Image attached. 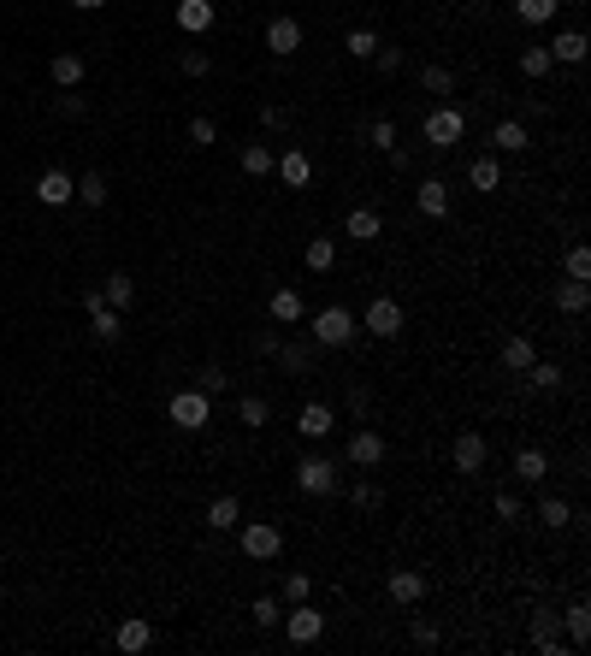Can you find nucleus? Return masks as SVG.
<instances>
[{
    "mask_svg": "<svg viewBox=\"0 0 591 656\" xmlns=\"http://www.w3.org/2000/svg\"><path fill=\"white\" fill-rule=\"evenodd\" d=\"M343 54L349 59H373V54H379V36H373V30H349L343 36Z\"/></svg>",
    "mask_w": 591,
    "mask_h": 656,
    "instance_id": "obj_41",
    "label": "nucleus"
},
{
    "mask_svg": "<svg viewBox=\"0 0 591 656\" xmlns=\"http://www.w3.org/2000/svg\"><path fill=\"white\" fill-rule=\"evenodd\" d=\"M301 260H308V272H332L337 267V243L332 237H313V243L301 249Z\"/></svg>",
    "mask_w": 591,
    "mask_h": 656,
    "instance_id": "obj_34",
    "label": "nucleus"
},
{
    "mask_svg": "<svg viewBox=\"0 0 591 656\" xmlns=\"http://www.w3.org/2000/svg\"><path fill=\"white\" fill-rule=\"evenodd\" d=\"M468 189H480V196L502 189V166H497V154H480V160L468 166Z\"/></svg>",
    "mask_w": 591,
    "mask_h": 656,
    "instance_id": "obj_28",
    "label": "nucleus"
},
{
    "mask_svg": "<svg viewBox=\"0 0 591 656\" xmlns=\"http://www.w3.org/2000/svg\"><path fill=\"white\" fill-rule=\"evenodd\" d=\"M385 231V219L373 207H349V219H343V237H355V243H373V237Z\"/></svg>",
    "mask_w": 591,
    "mask_h": 656,
    "instance_id": "obj_27",
    "label": "nucleus"
},
{
    "mask_svg": "<svg viewBox=\"0 0 591 656\" xmlns=\"http://www.w3.org/2000/svg\"><path fill=\"white\" fill-rule=\"evenodd\" d=\"M385 461V438L373 432V426H361L355 438H349V468H361V473H373Z\"/></svg>",
    "mask_w": 591,
    "mask_h": 656,
    "instance_id": "obj_11",
    "label": "nucleus"
},
{
    "mask_svg": "<svg viewBox=\"0 0 591 656\" xmlns=\"http://www.w3.org/2000/svg\"><path fill=\"white\" fill-rule=\"evenodd\" d=\"M112 645H119L124 656H142L148 645H154V627H148V615H124L119 633H112Z\"/></svg>",
    "mask_w": 591,
    "mask_h": 656,
    "instance_id": "obj_12",
    "label": "nucleus"
},
{
    "mask_svg": "<svg viewBox=\"0 0 591 656\" xmlns=\"http://www.w3.org/2000/svg\"><path fill=\"white\" fill-rule=\"evenodd\" d=\"M178 30L184 36L213 30V0H178Z\"/></svg>",
    "mask_w": 591,
    "mask_h": 656,
    "instance_id": "obj_24",
    "label": "nucleus"
},
{
    "mask_svg": "<svg viewBox=\"0 0 591 656\" xmlns=\"http://www.w3.org/2000/svg\"><path fill=\"white\" fill-rule=\"evenodd\" d=\"M308 337H313V349H349L361 337V325H355V313H349V308H337V302H332V308L313 313V332Z\"/></svg>",
    "mask_w": 591,
    "mask_h": 656,
    "instance_id": "obj_1",
    "label": "nucleus"
},
{
    "mask_svg": "<svg viewBox=\"0 0 591 656\" xmlns=\"http://www.w3.org/2000/svg\"><path fill=\"white\" fill-rule=\"evenodd\" d=\"M54 107H59V119H83V112H90V95H78V90H66V95H59V101H54Z\"/></svg>",
    "mask_w": 591,
    "mask_h": 656,
    "instance_id": "obj_49",
    "label": "nucleus"
},
{
    "mask_svg": "<svg viewBox=\"0 0 591 656\" xmlns=\"http://www.w3.org/2000/svg\"><path fill=\"white\" fill-rule=\"evenodd\" d=\"M420 136H426V148H438V154H444V148H456L461 136H468V112H461V107H449V101H438V107L426 112Z\"/></svg>",
    "mask_w": 591,
    "mask_h": 656,
    "instance_id": "obj_3",
    "label": "nucleus"
},
{
    "mask_svg": "<svg viewBox=\"0 0 591 656\" xmlns=\"http://www.w3.org/2000/svg\"><path fill=\"white\" fill-rule=\"evenodd\" d=\"M178 71H184V78H207V71H213V54H207V48H184V54H178Z\"/></svg>",
    "mask_w": 591,
    "mask_h": 656,
    "instance_id": "obj_42",
    "label": "nucleus"
},
{
    "mask_svg": "<svg viewBox=\"0 0 591 656\" xmlns=\"http://www.w3.org/2000/svg\"><path fill=\"white\" fill-rule=\"evenodd\" d=\"M267 48H272L279 59H290L296 48H301V18H290V12H279V18L267 24Z\"/></svg>",
    "mask_w": 591,
    "mask_h": 656,
    "instance_id": "obj_14",
    "label": "nucleus"
},
{
    "mask_svg": "<svg viewBox=\"0 0 591 656\" xmlns=\"http://www.w3.org/2000/svg\"><path fill=\"white\" fill-rule=\"evenodd\" d=\"M47 78H54L59 90H78L83 83V54H54L47 59Z\"/></svg>",
    "mask_w": 591,
    "mask_h": 656,
    "instance_id": "obj_29",
    "label": "nucleus"
},
{
    "mask_svg": "<svg viewBox=\"0 0 591 656\" xmlns=\"http://www.w3.org/2000/svg\"><path fill=\"white\" fill-rule=\"evenodd\" d=\"M260 124H267V131H290V112L284 107H260Z\"/></svg>",
    "mask_w": 591,
    "mask_h": 656,
    "instance_id": "obj_55",
    "label": "nucleus"
},
{
    "mask_svg": "<svg viewBox=\"0 0 591 656\" xmlns=\"http://www.w3.org/2000/svg\"><path fill=\"white\" fill-rule=\"evenodd\" d=\"M526 143H533V136H526L521 119H497V124H491V148H497V154H521Z\"/></svg>",
    "mask_w": 591,
    "mask_h": 656,
    "instance_id": "obj_22",
    "label": "nucleus"
},
{
    "mask_svg": "<svg viewBox=\"0 0 591 656\" xmlns=\"http://www.w3.org/2000/svg\"><path fill=\"white\" fill-rule=\"evenodd\" d=\"M195 390H207V397H213V390H225V373L219 367H207V373H201V385Z\"/></svg>",
    "mask_w": 591,
    "mask_h": 656,
    "instance_id": "obj_56",
    "label": "nucleus"
},
{
    "mask_svg": "<svg viewBox=\"0 0 591 656\" xmlns=\"http://www.w3.org/2000/svg\"><path fill=\"white\" fill-rule=\"evenodd\" d=\"M533 361H538L533 337H521V332H514L509 344H502V367H509V373H526V367H533Z\"/></svg>",
    "mask_w": 591,
    "mask_h": 656,
    "instance_id": "obj_31",
    "label": "nucleus"
},
{
    "mask_svg": "<svg viewBox=\"0 0 591 656\" xmlns=\"http://www.w3.org/2000/svg\"><path fill=\"white\" fill-rule=\"evenodd\" d=\"M296 432L308 438V444H325V438L337 432V408L332 402H308V408L296 414Z\"/></svg>",
    "mask_w": 591,
    "mask_h": 656,
    "instance_id": "obj_9",
    "label": "nucleus"
},
{
    "mask_svg": "<svg viewBox=\"0 0 591 656\" xmlns=\"http://www.w3.org/2000/svg\"><path fill=\"white\" fill-rule=\"evenodd\" d=\"M562 0H514V12H521V24H550L556 18Z\"/></svg>",
    "mask_w": 591,
    "mask_h": 656,
    "instance_id": "obj_40",
    "label": "nucleus"
},
{
    "mask_svg": "<svg viewBox=\"0 0 591 656\" xmlns=\"http://www.w3.org/2000/svg\"><path fill=\"white\" fill-rule=\"evenodd\" d=\"M556 308H562V313H586V308H591V290H586L580 279H562V284H556Z\"/></svg>",
    "mask_w": 591,
    "mask_h": 656,
    "instance_id": "obj_32",
    "label": "nucleus"
},
{
    "mask_svg": "<svg viewBox=\"0 0 591 656\" xmlns=\"http://www.w3.org/2000/svg\"><path fill=\"white\" fill-rule=\"evenodd\" d=\"M71 6H83V12H95V6H107V0H71Z\"/></svg>",
    "mask_w": 591,
    "mask_h": 656,
    "instance_id": "obj_57",
    "label": "nucleus"
},
{
    "mask_svg": "<svg viewBox=\"0 0 591 656\" xmlns=\"http://www.w3.org/2000/svg\"><path fill=\"white\" fill-rule=\"evenodd\" d=\"M237 545L248 562H279L284 556V526L279 521H237Z\"/></svg>",
    "mask_w": 591,
    "mask_h": 656,
    "instance_id": "obj_2",
    "label": "nucleus"
},
{
    "mask_svg": "<svg viewBox=\"0 0 591 656\" xmlns=\"http://www.w3.org/2000/svg\"><path fill=\"white\" fill-rule=\"evenodd\" d=\"M373 66H379L385 78H396V71H402V48H385V42H379V54H373Z\"/></svg>",
    "mask_w": 591,
    "mask_h": 656,
    "instance_id": "obj_50",
    "label": "nucleus"
},
{
    "mask_svg": "<svg viewBox=\"0 0 591 656\" xmlns=\"http://www.w3.org/2000/svg\"><path fill=\"white\" fill-rule=\"evenodd\" d=\"M166 414H172V426H178V432H201V426L213 420V397H207V390H172Z\"/></svg>",
    "mask_w": 591,
    "mask_h": 656,
    "instance_id": "obj_5",
    "label": "nucleus"
},
{
    "mask_svg": "<svg viewBox=\"0 0 591 656\" xmlns=\"http://www.w3.org/2000/svg\"><path fill=\"white\" fill-rule=\"evenodd\" d=\"M449 461H456V473H485V461H491V444H485L480 432H461L456 444H449Z\"/></svg>",
    "mask_w": 591,
    "mask_h": 656,
    "instance_id": "obj_8",
    "label": "nucleus"
},
{
    "mask_svg": "<svg viewBox=\"0 0 591 656\" xmlns=\"http://www.w3.org/2000/svg\"><path fill=\"white\" fill-rule=\"evenodd\" d=\"M71 189H78V178H71V172L47 166L42 178H36V201H42V207H66V201H71Z\"/></svg>",
    "mask_w": 591,
    "mask_h": 656,
    "instance_id": "obj_13",
    "label": "nucleus"
},
{
    "mask_svg": "<svg viewBox=\"0 0 591 656\" xmlns=\"http://www.w3.org/2000/svg\"><path fill=\"white\" fill-rule=\"evenodd\" d=\"M521 71H526V78H550V71H556L550 48H544V42H526V48H521Z\"/></svg>",
    "mask_w": 591,
    "mask_h": 656,
    "instance_id": "obj_33",
    "label": "nucleus"
},
{
    "mask_svg": "<svg viewBox=\"0 0 591 656\" xmlns=\"http://www.w3.org/2000/svg\"><path fill=\"white\" fill-rule=\"evenodd\" d=\"M119 325H124L119 308H107V302H95V308H90V337H95V344H119Z\"/></svg>",
    "mask_w": 591,
    "mask_h": 656,
    "instance_id": "obj_23",
    "label": "nucleus"
},
{
    "mask_svg": "<svg viewBox=\"0 0 591 656\" xmlns=\"http://www.w3.org/2000/svg\"><path fill=\"white\" fill-rule=\"evenodd\" d=\"M562 272H568V279H580V284H586V279H591V249H586V243H574L568 255H562Z\"/></svg>",
    "mask_w": 591,
    "mask_h": 656,
    "instance_id": "obj_44",
    "label": "nucleus"
},
{
    "mask_svg": "<svg viewBox=\"0 0 591 656\" xmlns=\"http://www.w3.org/2000/svg\"><path fill=\"white\" fill-rule=\"evenodd\" d=\"M544 473H550V456L538 444L514 450V479H521V485H544Z\"/></svg>",
    "mask_w": 591,
    "mask_h": 656,
    "instance_id": "obj_18",
    "label": "nucleus"
},
{
    "mask_svg": "<svg viewBox=\"0 0 591 656\" xmlns=\"http://www.w3.org/2000/svg\"><path fill=\"white\" fill-rule=\"evenodd\" d=\"M184 136H190V148H213V143H219V124H213V119H190V131H184Z\"/></svg>",
    "mask_w": 591,
    "mask_h": 656,
    "instance_id": "obj_47",
    "label": "nucleus"
},
{
    "mask_svg": "<svg viewBox=\"0 0 591 656\" xmlns=\"http://www.w3.org/2000/svg\"><path fill=\"white\" fill-rule=\"evenodd\" d=\"M272 320L279 325H296V320H308V302H301V290H272Z\"/></svg>",
    "mask_w": 591,
    "mask_h": 656,
    "instance_id": "obj_26",
    "label": "nucleus"
},
{
    "mask_svg": "<svg viewBox=\"0 0 591 656\" xmlns=\"http://www.w3.org/2000/svg\"><path fill=\"white\" fill-rule=\"evenodd\" d=\"M284 639H290V645H320V633H325V615L320 609H313V603L308 598H301V603H290V609H284Z\"/></svg>",
    "mask_w": 591,
    "mask_h": 656,
    "instance_id": "obj_6",
    "label": "nucleus"
},
{
    "mask_svg": "<svg viewBox=\"0 0 591 656\" xmlns=\"http://www.w3.org/2000/svg\"><path fill=\"white\" fill-rule=\"evenodd\" d=\"M367 143L379 148V154H391V148H396V119H373L367 124Z\"/></svg>",
    "mask_w": 591,
    "mask_h": 656,
    "instance_id": "obj_46",
    "label": "nucleus"
},
{
    "mask_svg": "<svg viewBox=\"0 0 591 656\" xmlns=\"http://www.w3.org/2000/svg\"><path fill=\"white\" fill-rule=\"evenodd\" d=\"M402 320H408V313H402V302L396 296H373L367 302V313H361V332H367V337H396L402 332Z\"/></svg>",
    "mask_w": 591,
    "mask_h": 656,
    "instance_id": "obj_7",
    "label": "nucleus"
},
{
    "mask_svg": "<svg viewBox=\"0 0 591 656\" xmlns=\"http://www.w3.org/2000/svg\"><path fill=\"white\" fill-rule=\"evenodd\" d=\"M237 420H243V426H267L272 420V402L248 390V397H237Z\"/></svg>",
    "mask_w": 591,
    "mask_h": 656,
    "instance_id": "obj_38",
    "label": "nucleus"
},
{
    "mask_svg": "<svg viewBox=\"0 0 591 656\" xmlns=\"http://www.w3.org/2000/svg\"><path fill=\"white\" fill-rule=\"evenodd\" d=\"M385 586H391V598L402 603V609H414V603L426 598V574H420V567H391V579H385Z\"/></svg>",
    "mask_w": 591,
    "mask_h": 656,
    "instance_id": "obj_15",
    "label": "nucleus"
},
{
    "mask_svg": "<svg viewBox=\"0 0 591 656\" xmlns=\"http://www.w3.org/2000/svg\"><path fill=\"white\" fill-rule=\"evenodd\" d=\"M349 503H355L361 514H379L385 509V491L373 485V479H355V485H349Z\"/></svg>",
    "mask_w": 591,
    "mask_h": 656,
    "instance_id": "obj_39",
    "label": "nucleus"
},
{
    "mask_svg": "<svg viewBox=\"0 0 591 656\" xmlns=\"http://www.w3.org/2000/svg\"><path fill=\"white\" fill-rule=\"evenodd\" d=\"M279 361H284V373H296V378H301V373L313 367V349H308V344H290V349L279 344Z\"/></svg>",
    "mask_w": 591,
    "mask_h": 656,
    "instance_id": "obj_45",
    "label": "nucleus"
},
{
    "mask_svg": "<svg viewBox=\"0 0 591 656\" xmlns=\"http://www.w3.org/2000/svg\"><path fill=\"white\" fill-rule=\"evenodd\" d=\"M526 385H533L538 397H550V390H562V367L556 361H533V367H526Z\"/></svg>",
    "mask_w": 591,
    "mask_h": 656,
    "instance_id": "obj_37",
    "label": "nucleus"
},
{
    "mask_svg": "<svg viewBox=\"0 0 591 656\" xmlns=\"http://www.w3.org/2000/svg\"><path fill=\"white\" fill-rule=\"evenodd\" d=\"M237 166H243L248 178H272V166H279V154H272V143H243V154H237Z\"/></svg>",
    "mask_w": 591,
    "mask_h": 656,
    "instance_id": "obj_20",
    "label": "nucleus"
},
{
    "mask_svg": "<svg viewBox=\"0 0 591 656\" xmlns=\"http://www.w3.org/2000/svg\"><path fill=\"white\" fill-rule=\"evenodd\" d=\"M562 627H568V651H586L591 645V603H568Z\"/></svg>",
    "mask_w": 591,
    "mask_h": 656,
    "instance_id": "obj_19",
    "label": "nucleus"
},
{
    "mask_svg": "<svg viewBox=\"0 0 591 656\" xmlns=\"http://www.w3.org/2000/svg\"><path fill=\"white\" fill-rule=\"evenodd\" d=\"M272 172H279V184H284V189H308V178H313V160L301 154V148H284Z\"/></svg>",
    "mask_w": 591,
    "mask_h": 656,
    "instance_id": "obj_16",
    "label": "nucleus"
},
{
    "mask_svg": "<svg viewBox=\"0 0 591 656\" xmlns=\"http://www.w3.org/2000/svg\"><path fill=\"white\" fill-rule=\"evenodd\" d=\"M533 651H544V656H568V645H562V615L550 609H533Z\"/></svg>",
    "mask_w": 591,
    "mask_h": 656,
    "instance_id": "obj_10",
    "label": "nucleus"
},
{
    "mask_svg": "<svg viewBox=\"0 0 591 656\" xmlns=\"http://www.w3.org/2000/svg\"><path fill=\"white\" fill-rule=\"evenodd\" d=\"M408 633H414V645H420V651H438V627H432V621H420V615H414Z\"/></svg>",
    "mask_w": 591,
    "mask_h": 656,
    "instance_id": "obj_51",
    "label": "nucleus"
},
{
    "mask_svg": "<svg viewBox=\"0 0 591 656\" xmlns=\"http://www.w3.org/2000/svg\"><path fill=\"white\" fill-rule=\"evenodd\" d=\"M201 521H207L213 533H231V526L243 521V503H237L231 491H225V497H213V503H207V514H201Z\"/></svg>",
    "mask_w": 591,
    "mask_h": 656,
    "instance_id": "obj_25",
    "label": "nucleus"
},
{
    "mask_svg": "<svg viewBox=\"0 0 591 656\" xmlns=\"http://www.w3.org/2000/svg\"><path fill=\"white\" fill-rule=\"evenodd\" d=\"M544 48H550V59H556V66H580L591 42H586V30H562L556 42H544Z\"/></svg>",
    "mask_w": 591,
    "mask_h": 656,
    "instance_id": "obj_21",
    "label": "nucleus"
},
{
    "mask_svg": "<svg viewBox=\"0 0 591 656\" xmlns=\"http://www.w3.org/2000/svg\"><path fill=\"white\" fill-rule=\"evenodd\" d=\"M248 615H255V627H279L284 621V609L272 598H255V603H248Z\"/></svg>",
    "mask_w": 591,
    "mask_h": 656,
    "instance_id": "obj_48",
    "label": "nucleus"
},
{
    "mask_svg": "<svg viewBox=\"0 0 591 656\" xmlns=\"http://www.w3.org/2000/svg\"><path fill=\"white\" fill-rule=\"evenodd\" d=\"M308 591H313V579H308V574H284V598H290V603H301Z\"/></svg>",
    "mask_w": 591,
    "mask_h": 656,
    "instance_id": "obj_53",
    "label": "nucleus"
},
{
    "mask_svg": "<svg viewBox=\"0 0 591 656\" xmlns=\"http://www.w3.org/2000/svg\"><path fill=\"white\" fill-rule=\"evenodd\" d=\"M343 402H349V414H367V408H373V390H367V385H349Z\"/></svg>",
    "mask_w": 591,
    "mask_h": 656,
    "instance_id": "obj_54",
    "label": "nucleus"
},
{
    "mask_svg": "<svg viewBox=\"0 0 591 656\" xmlns=\"http://www.w3.org/2000/svg\"><path fill=\"white\" fill-rule=\"evenodd\" d=\"M71 201H83V207H107V178H100V172H83L78 189H71Z\"/></svg>",
    "mask_w": 591,
    "mask_h": 656,
    "instance_id": "obj_36",
    "label": "nucleus"
},
{
    "mask_svg": "<svg viewBox=\"0 0 591 656\" xmlns=\"http://www.w3.org/2000/svg\"><path fill=\"white\" fill-rule=\"evenodd\" d=\"M538 521H544V526H556V533H562V526H574V509H568L562 497H544V503H538Z\"/></svg>",
    "mask_w": 591,
    "mask_h": 656,
    "instance_id": "obj_43",
    "label": "nucleus"
},
{
    "mask_svg": "<svg viewBox=\"0 0 591 656\" xmlns=\"http://www.w3.org/2000/svg\"><path fill=\"white\" fill-rule=\"evenodd\" d=\"M414 207H420L426 219H444V213H449V184H444V178H420V189H414Z\"/></svg>",
    "mask_w": 591,
    "mask_h": 656,
    "instance_id": "obj_17",
    "label": "nucleus"
},
{
    "mask_svg": "<svg viewBox=\"0 0 591 656\" xmlns=\"http://www.w3.org/2000/svg\"><path fill=\"white\" fill-rule=\"evenodd\" d=\"M521 514H526V503L502 491V497H497V521H509V526H514V521H521Z\"/></svg>",
    "mask_w": 591,
    "mask_h": 656,
    "instance_id": "obj_52",
    "label": "nucleus"
},
{
    "mask_svg": "<svg viewBox=\"0 0 591 656\" xmlns=\"http://www.w3.org/2000/svg\"><path fill=\"white\" fill-rule=\"evenodd\" d=\"M100 302H107V308H119V313H131V302H136V284H131V272H112V279L100 284Z\"/></svg>",
    "mask_w": 591,
    "mask_h": 656,
    "instance_id": "obj_30",
    "label": "nucleus"
},
{
    "mask_svg": "<svg viewBox=\"0 0 591 656\" xmlns=\"http://www.w3.org/2000/svg\"><path fill=\"white\" fill-rule=\"evenodd\" d=\"M420 90H426V95H438V101L456 95V71H449V66H420Z\"/></svg>",
    "mask_w": 591,
    "mask_h": 656,
    "instance_id": "obj_35",
    "label": "nucleus"
},
{
    "mask_svg": "<svg viewBox=\"0 0 591 656\" xmlns=\"http://www.w3.org/2000/svg\"><path fill=\"white\" fill-rule=\"evenodd\" d=\"M296 491H301V497H337V491H343L337 461L332 456H301L296 461Z\"/></svg>",
    "mask_w": 591,
    "mask_h": 656,
    "instance_id": "obj_4",
    "label": "nucleus"
}]
</instances>
